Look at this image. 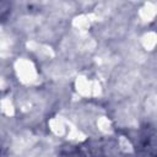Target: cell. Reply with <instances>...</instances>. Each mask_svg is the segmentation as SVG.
<instances>
[{
  "label": "cell",
  "mask_w": 157,
  "mask_h": 157,
  "mask_svg": "<svg viewBox=\"0 0 157 157\" xmlns=\"http://www.w3.org/2000/svg\"><path fill=\"white\" fill-rule=\"evenodd\" d=\"M11 12V5L7 2H0V21L5 20Z\"/></svg>",
  "instance_id": "obj_1"
}]
</instances>
